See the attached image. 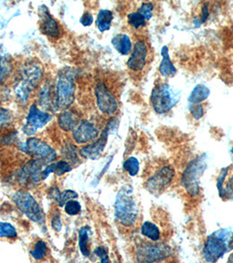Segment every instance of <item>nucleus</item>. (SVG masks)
Listing matches in <instances>:
<instances>
[{
    "instance_id": "obj_1",
    "label": "nucleus",
    "mask_w": 233,
    "mask_h": 263,
    "mask_svg": "<svg viewBox=\"0 0 233 263\" xmlns=\"http://www.w3.org/2000/svg\"><path fill=\"white\" fill-rule=\"evenodd\" d=\"M153 59V51L148 37L145 33H138L132 51L126 63L127 69L136 78H141L149 70Z\"/></svg>"
},
{
    "instance_id": "obj_2",
    "label": "nucleus",
    "mask_w": 233,
    "mask_h": 263,
    "mask_svg": "<svg viewBox=\"0 0 233 263\" xmlns=\"http://www.w3.org/2000/svg\"><path fill=\"white\" fill-rule=\"evenodd\" d=\"M176 171L170 163L156 162L147 171V177L144 180V186L151 194L160 196L172 185Z\"/></svg>"
},
{
    "instance_id": "obj_3",
    "label": "nucleus",
    "mask_w": 233,
    "mask_h": 263,
    "mask_svg": "<svg viewBox=\"0 0 233 263\" xmlns=\"http://www.w3.org/2000/svg\"><path fill=\"white\" fill-rule=\"evenodd\" d=\"M115 217L119 224L126 228H132L139 223L140 210L132 190L123 188L116 196L115 202Z\"/></svg>"
},
{
    "instance_id": "obj_4",
    "label": "nucleus",
    "mask_w": 233,
    "mask_h": 263,
    "mask_svg": "<svg viewBox=\"0 0 233 263\" xmlns=\"http://www.w3.org/2000/svg\"><path fill=\"white\" fill-rule=\"evenodd\" d=\"M75 85L73 73L69 68L62 69L58 74L54 87V109L66 111L75 99Z\"/></svg>"
},
{
    "instance_id": "obj_5",
    "label": "nucleus",
    "mask_w": 233,
    "mask_h": 263,
    "mask_svg": "<svg viewBox=\"0 0 233 263\" xmlns=\"http://www.w3.org/2000/svg\"><path fill=\"white\" fill-rule=\"evenodd\" d=\"M181 90L167 82L159 81L152 88L150 104L157 114H166L179 103Z\"/></svg>"
},
{
    "instance_id": "obj_6",
    "label": "nucleus",
    "mask_w": 233,
    "mask_h": 263,
    "mask_svg": "<svg viewBox=\"0 0 233 263\" xmlns=\"http://www.w3.org/2000/svg\"><path fill=\"white\" fill-rule=\"evenodd\" d=\"M136 263H159L172 257V249L163 241L153 242L151 240H141L134 249Z\"/></svg>"
},
{
    "instance_id": "obj_7",
    "label": "nucleus",
    "mask_w": 233,
    "mask_h": 263,
    "mask_svg": "<svg viewBox=\"0 0 233 263\" xmlns=\"http://www.w3.org/2000/svg\"><path fill=\"white\" fill-rule=\"evenodd\" d=\"M42 68L37 64H27L22 68L18 80L14 85V91L18 100L27 103L36 87L42 81Z\"/></svg>"
},
{
    "instance_id": "obj_8",
    "label": "nucleus",
    "mask_w": 233,
    "mask_h": 263,
    "mask_svg": "<svg viewBox=\"0 0 233 263\" xmlns=\"http://www.w3.org/2000/svg\"><path fill=\"white\" fill-rule=\"evenodd\" d=\"M230 231L222 229L207 237L203 246V257L207 262L216 263L228 251Z\"/></svg>"
},
{
    "instance_id": "obj_9",
    "label": "nucleus",
    "mask_w": 233,
    "mask_h": 263,
    "mask_svg": "<svg viewBox=\"0 0 233 263\" xmlns=\"http://www.w3.org/2000/svg\"><path fill=\"white\" fill-rule=\"evenodd\" d=\"M18 148L27 156L39 160L45 166L53 163L57 157L56 151L39 138H28L26 142L18 143Z\"/></svg>"
},
{
    "instance_id": "obj_10",
    "label": "nucleus",
    "mask_w": 233,
    "mask_h": 263,
    "mask_svg": "<svg viewBox=\"0 0 233 263\" xmlns=\"http://www.w3.org/2000/svg\"><path fill=\"white\" fill-rule=\"evenodd\" d=\"M205 155L203 154L199 157L195 158L186 167L182 177L183 185L188 194L192 197H198L200 193L199 179L206 168Z\"/></svg>"
},
{
    "instance_id": "obj_11",
    "label": "nucleus",
    "mask_w": 233,
    "mask_h": 263,
    "mask_svg": "<svg viewBox=\"0 0 233 263\" xmlns=\"http://www.w3.org/2000/svg\"><path fill=\"white\" fill-rule=\"evenodd\" d=\"M13 202L27 218L32 221L43 224L45 222V214L40 203L27 191H18L12 197Z\"/></svg>"
},
{
    "instance_id": "obj_12",
    "label": "nucleus",
    "mask_w": 233,
    "mask_h": 263,
    "mask_svg": "<svg viewBox=\"0 0 233 263\" xmlns=\"http://www.w3.org/2000/svg\"><path fill=\"white\" fill-rule=\"evenodd\" d=\"M94 94L99 111L105 116L114 117L119 111V100L111 87L105 81H99L95 85Z\"/></svg>"
},
{
    "instance_id": "obj_13",
    "label": "nucleus",
    "mask_w": 233,
    "mask_h": 263,
    "mask_svg": "<svg viewBox=\"0 0 233 263\" xmlns=\"http://www.w3.org/2000/svg\"><path fill=\"white\" fill-rule=\"evenodd\" d=\"M52 119V114L41 110L36 104H32L28 109L22 132L27 136L33 135L39 129L43 128L48 122H50Z\"/></svg>"
},
{
    "instance_id": "obj_14",
    "label": "nucleus",
    "mask_w": 233,
    "mask_h": 263,
    "mask_svg": "<svg viewBox=\"0 0 233 263\" xmlns=\"http://www.w3.org/2000/svg\"><path fill=\"white\" fill-rule=\"evenodd\" d=\"M99 126L90 120H82L72 131V139L78 145L91 143L99 137Z\"/></svg>"
},
{
    "instance_id": "obj_15",
    "label": "nucleus",
    "mask_w": 233,
    "mask_h": 263,
    "mask_svg": "<svg viewBox=\"0 0 233 263\" xmlns=\"http://www.w3.org/2000/svg\"><path fill=\"white\" fill-rule=\"evenodd\" d=\"M40 29L42 33L51 38L59 39L62 34L61 27L56 20L51 15L50 12L45 5L39 6Z\"/></svg>"
},
{
    "instance_id": "obj_16",
    "label": "nucleus",
    "mask_w": 233,
    "mask_h": 263,
    "mask_svg": "<svg viewBox=\"0 0 233 263\" xmlns=\"http://www.w3.org/2000/svg\"><path fill=\"white\" fill-rule=\"evenodd\" d=\"M110 135H111V131L108 129L107 126H105L96 141L84 146L79 150L80 156L83 158L89 159L92 161L100 158L107 144L108 136Z\"/></svg>"
},
{
    "instance_id": "obj_17",
    "label": "nucleus",
    "mask_w": 233,
    "mask_h": 263,
    "mask_svg": "<svg viewBox=\"0 0 233 263\" xmlns=\"http://www.w3.org/2000/svg\"><path fill=\"white\" fill-rule=\"evenodd\" d=\"M45 165L40 162L37 159H32L26 164L23 165L20 172V181L22 183H29V182H40L42 179V172Z\"/></svg>"
},
{
    "instance_id": "obj_18",
    "label": "nucleus",
    "mask_w": 233,
    "mask_h": 263,
    "mask_svg": "<svg viewBox=\"0 0 233 263\" xmlns=\"http://www.w3.org/2000/svg\"><path fill=\"white\" fill-rule=\"evenodd\" d=\"M217 185L219 197L223 200H233V166L222 168Z\"/></svg>"
},
{
    "instance_id": "obj_19",
    "label": "nucleus",
    "mask_w": 233,
    "mask_h": 263,
    "mask_svg": "<svg viewBox=\"0 0 233 263\" xmlns=\"http://www.w3.org/2000/svg\"><path fill=\"white\" fill-rule=\"evenodd\" d=\"M162 62L159 67V73L162 78H173L177 75V69L173 65L169 55V49L167 46H163L162 48Z\"/></svg>"
},
{
    "instance_id": "obj_20",
    "label": "nucleus",
    "mask_w": 233,
    "mask_h": 263,
    "mask_svg": "<svg viewBox=\"0 0 233 263\" xmlns=\"http://www.w3.org/2000/svg\"><path fill=\"white\" fill-rule=\"evenodd\" d=\"M73 170L71 163L67 162L65 160H60L57 162H53L47 165L42 172V179L45 180L48 178L51 173H54L56 176H63L64 174L69 173Z\"/></svg>"
},
{
    "instance_id": "obj_21",
    "label": "nucleus",
    "mask_w": 233,
    "mask_h": 263,
    "mask_svg": "<svg viewBox=\"0 0 233 263\" xmlns=\"http://www.w3.org/2000/svg\"><path fill=\"white\" fill-rule=\"evenodd\" d=\"M111 44L116 49V52L122 55H128L132 53V41L130 39L128 34L126 33H121L116 34L111 39Z\"/></svg>"
},
{
    "instance_id": "obj_22",
    "label": "nucleus",
    "mask_w": 233,
    "mask_h": 263,
    "mask_svg": "<svg viewBox=\"0 0 233 263\" xmlns=\"http://www.w3.org/2000/svg\"><path fill=\"white\" fill-rule=\"evenodd\" d=\"M57 122L60 128L64 132L73 131L79 123L76 119V115L69 110L62 111L58 116Z\"/></svg>"
},
{
    "instance_id": "obj_23",
    "label": "nucleus",
    "mask_w": 233,
    "mask_h": 263,
    "mask_svg": "<svg viewBox=\"0 0 233 263\" xmlns=\"http://www.w3.org/2000/svg\"><path fill=\"white\" fill-rule=\"evenodd\" d=\"M141 234L147 239L153 242H161L162 239V231L157 224L151 221L144 222L141 226Z\"/></svg>"
},
{
    "instance_id": "obj_24",
    "label": "nucleus",
    "mask_w": 233,
    "mask_h": 263,
    "mask_svg": "<svg viewBox=\"0 0 233 263\" xmlns=\"http://www.w3.org/2000/svg\"><path fill=\"white\" fill-rule=\"evenodd\" d=\"M209 94H210V90L208 87L203 84H198L195 87L190 93V95L188 97V105L202 104L209 98Z\"/></svg>"
},
{
    "instance_id": "obj_25",
    "label": "nucleus",
    "mask_w": 233,
    "mask_h": 263,
    "mask_svg": "<svg viewBox=\"0 0 233 263\" xmlns=\"http://www.w3.org/2000/svg\"><path fill=\"white\" fill-rule=\"evenodd\" d=\"M113 21V13L108 9L99 11L96 17V26L100 33H105L111 29V23Z\"/></svg>"
},
{
    "instance_id": "obj_26",
    "label": "nucleus",
    "mask_w": 233,
    "mask_h": 263,
    "mask_svg": "<svg viewBox=\"0 0 233 263\" xmlns=\"http://www.w3.org/2000/svg\"><path fill=\"white\" fill-rule=\"evenodd\" d=\"M127 22L133 30L139 33H144L147 27V21L141 12H132L127 15Z\"/></svg>"
},
{
    "instance_id": "obj_27",
    "label": "nucleus",
    "mask_w": 233,
    "mask_h": 263,
    "mask_svg": "<svg viewBox=\"0 0 233 263\" xmlns=\"http://www.w3.org/2000/svg\"><path fill=\"white\" fill-rule=\"evenodd\" d=\"M51 88L52 87L49 84H44L38 95L40 105L44 108V110H48L50 108L54 109V91L52 92Z\"/></svg>"
},
{
    "instance_id": "obj_28",
    "label": "nucleus",
    "mask_w": 233,
    "mask_h": 263,
    "mask_svg": "<svg viewBox=\"0 0 233 263\" xmlns=\"http://www.w3.org/2000/svg\"><path fill=\"white\" fill-rule=\"evenodd\" d=\"M79 247L82 254L84 256H89L90 254V244H89V229L82 228L79 232Z\"/></svg>"
},
{
    "instance_id": "obj_29",
    "label": "nucleus",
    "mask_w": 233,
    "mask_h": 263,
    "mask_svg": "<svg viewBox=\"0 0 233 263\" xmlns=\"http://www.w3.org/2000/svg\"><path fill=\"white\" fill-rule=\"evenodd\" d=\"M123 167L130 176L134 177L140 171V163L136 157L132 156V157L126 159L123 164Z\"/></svg>"
},
{
    "instance_id": "obj_30",
    "label": "nucleus",
    "mask_w": 233,
    "mask_h": 263,
    "mask_svg": "<svg viewBox=\"0 0 233 263\" xmlns=\"http://www.w3.org/2000/svg\"><path fill=\"white\" fill-rule=\"evenodd\" d=\"M47 253H48V247L46 245V243L43 240H39L34 245V248L31 252V254L35 260H40L45 257Z\"/></svg>"
},
{
    "instance_id": "obj_31",
    "label": "nucleus",
    "mask_w": 233,
    "mask_h": 263,
    "mask_svg": "<svg viewBox=\"0 0 233 263\" xmlns=\"http://www.w3.org/2000/svg\"><path fill=\"white\" fill-rule=\"evenodd\" d=\"M17 237V231L15 228L6 222H0V238H15Z\"/></svg>"
},
{
    "instance_id": "obj_32",
    "label": "nucleus",
    "mask_w": 233,
    "mask_h": 263,
    "mask_svg": "<svg viewBox=\"0 0 233 263\" xmlns=\"http://www.w3.org/2000/svg\"><path fill=\"white\" fill-rule=\"evenodd\" d=\"M78 194L76 192L72 191V190H65L63 192H61L60 197L56 201L57 204L60 207H64L67 202L72 200L74 198H76Z\"/></svg>"
},
{
    "instance_id": "obj_33",
    "label": "nucleus",
    "mask_w": 233,
    "mask_h": 263,
    "mask_svg": "<svg viewBox=\"0 0 233 263\" xmlns=\"http://www.w3.org/2000/svg\"><path fill=\"white\" fill-rule=\"evenodd\" d=\"M12 111L6 108L0 107V129L5 128L11 125L12 121Z\"/></svg>"
},
{
    "instance_id": "obj_34",
    "label": "nucleus",
    "mask_w": 233,
    "mask_h": 263,
    "mask_svg": "<svg viewBox=\"0 0 233 263\" xmlns=\"http://www.w3.org/2000/svg\"><path fill=\"white\" fill-rule=\"evenodd\" d=\"M153 11H154V5L152 2H143L141 4V7L138 9V12H141L147 21H149L152 18Z\"/></svg>"
},
{
    "instance_id": "obj_35",
    "label": "nucleus",
    "mask_w": 233,
    "mask_h": 263,
    "mask_svg": "<svg viewBox=\"0 0 233 263\" xmlns=\"http://www.w3.org/2000/svg\"><path fill=\"white\" fill-rule=\"evenodd\" d=\"M64 209L67 214L70 216L77 215L78 213L81 212L82 206L80 203L76 200H69L64 205Z\"/></svg>"
},
{
    "instance_id": "obj_36",
    "label": "nucleus",
    "mask_w": 233,
    "mask_h": 263,
    "mask_svg": "<svg viewBox=\"0 0 233 263\" xmlns=\"http://www.w3.org/2000/svg\"><path fill=\"white\" fill-rule=\"evenodd\" d=\"M63 155L65 156V159L68 161L73 162V163H77L78 158L77 154H76V149L73 144L69 143L67 147H65L63 151Z\"/></svg>"
},
{
    "instance_id": "obj_37",
    "label": "nucleus",
    "mask_w": 233,
    "mask_h": 263,
    "mask_svg": "<svg viewBox=\"0 0 233 263\" xmlns=\"http://www.w3.org/2000/svg\"><path fill=\"white\" fill-rule=\"evenodd\" d=\"M188 108H189V111H190L192 116L194 117L196 120H200L201 118H203V115L205 114L204 106L202 104L189 105Z\"/></svg>"
},
{
    "instance_id": "obj_38",
    "label": "nucleus",
    "mask_w": 233,
    "mask_h": 263,
    "mask_svg": "<svg viewBox=\"0 0 233 263\" xmlns=\"http://www.w3.org/2000/svg\"><path fill=\"white\" fill-rule=\"evenodd\" d=\"M17 139H18L17 132H10L8 134H6V135H4L0 142H1L2 145L7 146V145H12V144L15 143Z\"/></svg>"
},
{
    "instance_id": "obj_39",
    "label": "nucleus",
    "mask_w": 233,
    "mask_h": 263,
    "mask_svg": "<svg viewBox=\"0 0 233 263\" xmlns=\"http://www.w3.org/2000/svg\"><path fill=\"white\" fill-rule=\"evenodd\" d=\"M93 21H94V18H93V15L90 12H84L80 18V23L84 27H90L92 25Z\"/></svg>"
},
{
    "instance_id": "obj_40",
    "label": "nucleus",
    "mask_w": 233,
    "mask_h": 263,
    "mask_svg": "<svg viewBox=\"0 0 233 263\" xmlns=\"http://www.w3.org/2000/svg\"><path fill=\"white\" fill-rule=\"evenodd\" d=\"M95 254L100 258L101 263H109V257L107 253L104 248H98L95 249Z\"/></svg>"
},
{
    "instance_id": "obj_41",
    "label": "nucleus",
    "mask_w": 233,
    "mask_h": 263,
    "mask_svg": "<svg viewBox=\"0 0 233 263\" xmlns=\"http://www.w3.org/2000/svg\"><path fill=\"white\" fill-rule=\"evenodd\" d=\"M61 192L59 188L56 185H53L48 190V197L54 199V200H58V198L60 197Z\"/></svg>"
},
{
    "instance_id": "obj_42",
    "label": "nucleus",
    "mask_w": 233,
    "mask_h": 263,
    "mask_svg": "<svg viewBox=\"0 0 233 263\" xmlns=\"http://www.w3.org/2000/svg\"><path fill=\"white\" fill-rule=\"evenodd\" d=\"M62 220H61V216L59 214L54 215L52 219V227L55 231H60L62 228Z\"/></svg>"
},
{
    "instance_id": "obj_43",
    "label": "nucleus",
    "mask_w": 233,
    "mask_h": 263,
    "mask_svg": "<svg viewBox=\"0 0 233 263\" xmlns=\"http://www.w3.org/2000/svg\"><path fill=\"white\" fill-rule=\"evenodd\" d=\"M159 263H178L177 262V260H174V259H173V258L170 257L168 258V259H167V260H162V261H161V262Z\"/></svg>"
},
{
    "instance_id": "obj_44",
    "label": "nucleus",
    "mask_w": 233,
    "mask_h": 263,
    "mask_svg": "<svg viewBox=\"0 0 233 263\" xmlns=\"http://www.w3.org/2000/svg\"><path fill=\"white\" fill-rule=\"evenodd\" d=\"M228 249H233V234L230 237L229 242H228Z\"/></svg>"
},
{
    "instance_id": "obj_45",
    "label": "nucleus",
    "mask_w": 233,
    "mask_h": 263,
    "mask_svg": "<svg viewBox=\"0 0 233 263\" xmlns=\"http://www.w3.org/2000/svg\"><path fill=\"white\" fill-rule=\"evenodd\" d=\"M227 263H233V253H231L230 257L228 258Z\"/></svg>"
},
{
    "instance_id": "obj_46",
    "label": "nucleus",
    "mask_w": 233,
    "mask_h": 263,
    "mask_svg": "<svg viewBox=\"0 0 233 263\" xmlns=\"http://www.w3.org/2000/svg\"><path fill=\"white\" fill-rule=\"evenodd\" d=\"M231 153H232V154H233V146H232V147H231Z\"/></svg>"
}]
</instances>
